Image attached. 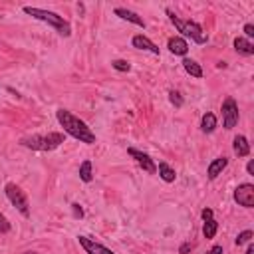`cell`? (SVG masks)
<instances>
[{
	"label": "cell",
	"mask_w": 254,
	"mask_h": 254,
	"mask_svg": "<svg viewBox=\"0 0 254 254\" xmlns=\"http://www.w3.org/2000/svg\"><path fill=\"white\" fill-rule=\"evenodd\" d=\"M226 165H228V159L222 155V157H216V159H212L210 161V165L206 167V177H208V181H214L224 169H226Z\"/></svg>",
	"instance_id": "8fae6325"
},
{
	"label": "cell",
	"mask_w": 254,
	"mask_h": 254,
	"mask_svg": "<svg viewBox=\"0 0 254 254\" xmlns=\"http://www.w3.org/2000/svg\"><path fill=\"white\" fill-rule=\"evenodd\" d=\"M24 254H38V252H34V250H28V252H24Z\"/></svg>",
	"instance_id": "1f68e13d"
},
{
	"label": "cell",
	"mask_w": 254,
	"mask_h": 254,
	"mask_svg": "<svg viewBox=\"0 0 254 254\" xmlns=\"http://www.w3.org/2000/svg\"><path fill=\"white\" fill-rule=\"evenodd\" d=\"M79 179L83 183H91L93 181V171H91V161L85 159L81 165H79Z\"/></svg>",
	"instance_id": "ffe728a7"
},
{
	"label": "cell",
	"mask_w": 254,
	"mask_h": 254,
	"mask_svg": "<svg viewBox=\"0 0 254 254\" xmlns=\"http://www.w3.org/2000/svg\"><path fill=\"white\" fill-rule=\"evenodd\" d=\"M200 214H202V220H204V218H212V208H202Z\"/></svg>",
	"instance_id": "4316f807"
},
{
	"label": "cell",
	"mask_w": 254,
	"mask_h": 254,
	"mask_svg": "<svg viewBox=\"0 0 254 254\" xmlns=\"http://www.w3.org/2000/svg\"><path fill=\"white\" fill-rule=\"evenodd\" d=\"M220 113H222V127L224 129H234L236 127V123H238V117H240V113H238V105H236V101L232 99V97H226L224 101H222V107H220Z\"/></svg>",
	"instance_id": "8992f818"
},
{
	"label": "cell",
	"mask_w": 254,
	"mask_h": 254,
	"mask_svg": "<svg viewBox=\"0 0 254 254\" xmlns=\"http://www.w3.org/2000/svg\"><path fill=\"white\" fill-rule=\"evenodd\" d=\"M65 141V133L60 131H50V133H36V135H26L20 139V145L32 151H54Z\"/></svg>",
	"instance_id": "7a4b0ae2"
},
{
	"label": "cell",
	"mask_w": 254,
	"mask_h": 254,
	"mask_svg": "<svg viewBox=\"0 0 254 254\" xmlns=\"http://www.w3.org/2000/svg\"><path fill=\"white\" fill-rule=\"evenodd\" d=\"M167 48H169V52L175 54V56H187V52H189V44H187V40L181 38V36H173V38H169Z\"/></svg>",
	"instance_id": "7c38bea8"
},
{
	"label": "cell",
	"mask_w": 254,
	"mask_h": 254,
	"mask_svg": "<svg viewBox=\"0 0 254 254\" xmlns=\"http://www.w3.org/2000/svg\"><path fill=\"white\" fill-rule=\"evenodd\" d=\"M157 171H159V177H161L165 183H173V181L177 179V173H175V169H173L171 165H167L165 161H161V163H159Z\"/></svg>",
	"instance_id": "e0dca14e"
},
{
	"label": "cell",
	"mask_w": 254,
	"mask_h": 254,
	"mask_svg": "<svg viewBox=\"0 0 254 254\" xmlns=\"http://www.w3.org/2000/svg\"><path fill=\"white\" fill-rule=\"evenodd\" d=\"M190 248H192V244H189V242H187V244H183V246L179 248V252H181V254H187Z\"/></svg>",
	"instance_id": "f1b7e54d"
},
{
	"label": "cell",
	"mask_w": 254,
	"mask_h": 254,
	"mask_svg": "<svg viewBox=\"0 0 254 254\" xmlns=\"http://www.w3.org/2000/svg\"><path fill=\"white\" fill-rule=\"evenodd\" d=\"M232 46H234V50H236L238 54H242V56H252V54H254V44H252L250 40L242 38V36L234 38Z\"/></svg>",
	"instance_id": "9a60e30c"
},
{
	"label": "cell",
	"mask_w": 254,
	"mask_h": 254,
	"mask_svg": "<svg viewBox=\"0 0 254 254\" xmlns=\"http://www.w3.org/2000/svg\"><path fill=\"white\" fill-rule=\"evenodd\" d=\"M71 210H73V216H75V218H81V216H83V208H81L77 202L71 204Z\"/></svg>",
	"instance_id": "d4e9b609"
},
{
	"label": "cell",
	"mask_w": 254,
	"mask_h": 254,
	"mask_svg": "<svg viewBox=\"0 0 254 254\" xmlns=\"http://www.w3.org/2000/svg\"><path fill=\"white\" fill-rule=\"evenodd\" d=\"M167 16H169V20H171V24L177 28V32H181V38L185 36V38H190L194 44H206L208 42V36H206V32H202V28H200V24H196V22H192V20H183V18H179L173 10H169L167 8Z\"/></svg>",
	"instance_id": "277c9868"
},
{
	"label": "cell",
	"mask_w": 254,
	"mask_h": 254,
	"mask_svg": "<svg viewBox=\"0 0 254 254\" xmlns=\"http://www.w3.org/2000/svg\"><path fill=\"white\" fill-rule=\"evenodd\" d=\"M111 67L117 69V71H129L131 69V64L127 60H113L111 62Z\"/></svg>",
	"instance_id": "7402d4cb"
},
{
	"label": "cell",
	"mask_w": 254,
	"mask_h": 254,
	"mask_svg": "<svg viewBox=\"0 0 254 254\" xmlns=\"http://www.w3.org/2000/svg\"><path fill=\"white\" fill-rule=\"evenodd\" d=\"M56 119H58V123L64 127V133L71 135V137L77 139L79 143H85V145H93V143H95L97 137H95V133L91 131V127H89L83 119H79L77 115H73L71 111L60 107V109L56 111Z\"/></svg>",
	"instance_id": "6da1fadb"
},
{
	"label": "cell",
	"mask_w": 254,
	"mask_h": 254,
	"mask_svg": "<svg viewBox=\"0 0 254 254\" xmlns=\"http://www.w3.org/2000/svg\"><path fill=\"white\" fill-rule=\"evenodd\" d=\"M10 228H12L10 220L0 212V234H8V232H10Z\"/></svg>",
	"instance_id": "cb8c5ba5"
},
{
	"label": "cell",
	"mask_w": 254,
	"mask_h": 254,
	"mask_svg": "<svg viewBox=\"0 0 254 254\" xmlns=\"http://www.w3.org/2000/svg\"><path fill=\"white\" fill-rule=\"evenodd\" d=\"M169 101H171L175 107H183V103H185L183 95H181L179 91H175V89H171V91H169Z\"/></svg>",
	"instance_id": "603a6c76"
},
{
	"label": "cell",
	"mask_w": 254,
	"mask_h": 254,
	"mask_svg": "<svg viewBox=\"0 0 254 254\" xmlns=\"http://www.w3.org/2000/svg\"><path fill=\"white\" fill-rule=\"evenodd\" d=\"M216 230H218V222L214 218H204V224H202V234L204 238H214L216 236Z\"/></svg>",
	"instance_id": "d6986e66"
},
{
	"label": "cell",
	"mask_w": 254,
	"mask_h": 254,
	"mask_svg": "<svg viewBox=\"0 0 254 254\" xmlns=\"http://www.w3.org/2000/svg\"><path fill=\"white\" fill-rule=\"evenodd\" d=\"M244 34H246V40L254 38V26L252 24H244Z\"/></svg>",
	"instance_id": "484cf974"
},
{
	"label": "cell",
	"mask_w": 254,
	"mask_h": 254,
	"mask_svg": "<svg viewBox=\"0 0 254 254\" xmlns=\"http://www.w3.org/2000/svg\"><path fill=\"white\" fill-rule=\"evenodd\" d=\"M232 151L238 157H248L250 155V143H248V139L244 135H236L234 141H232Z\"/></svg>",
	"instance_id": "5bb4252c"
},
{
	"label": "cell",
	"mask_w": 254,
	"mask_h": 254,
	"mask_svg": "<svg viewBox=\"0 0 254 254\" xmlns=\"http://www.w3.org/2000/svg\"><path fill=\"white\" fill-rule=\"evenodd\" d=\"M131 44H133V48H137V50H145V52H151V54H155V56L161 54L159 46H157L155 42H151V40H149L147 36H143V34L133 36V38H131Z\"/></svg>",
	"instance_id": "30bf717a"
},
{
	"label": "cell",
	"mask_w": 254,
	"mask_h": 254,
	"mask_svg": "<svg viewBox=\"0 0 254 254\" xmlns=\"http://www.w3.org/2000/svg\"><path fill=\"white\" fill-rule=\"evenodd\" d=\"M113 14H115V16H119L121 20H127V22H131V24L139 26V28H145V20H143L139 14H135V12L127 10V8H115V10H113Z\"/></svg>",
	"instance_id": "4fadbf2b"
},
{
	"label": "cell",
	"mask_w": 254,
	"mask_h": 254,
	"mask_svg": "<svg viewBox=\"0 0 254 254\" xmlns=\"http://www.w3.org/2000/svg\"><path fill=\"white\" fill-rule=\"evenodd\" d=\"M252 236H254V232L252 230H242L238 236H236V246H242V244H248L250 240H252Z\"/></svg>",
	"instance_id": "44dd1931"
},
{
	"label": "cell",
	"mask_w": 254,
	"mask_h": 254,
	"mask_svg": "<svg viewBox=\"0 0 254 254\" xmlns=\"http://www.w3.org/2000/svg\"><path fill=\"white\" fill-rule=\"evenodd\" d=\"M4 192H6V198L18 208V212L22 216H30V202H28V196L26 192L16 185V183H6L4 185Z\"/></svg>",
	"instance_id": "5b68a950"
},
{
	"label": "cell",
	"mask_w": 254,
	"mask_h": 254,
	"mask_svg": "<svg viewBox=\"0 0 254 254\" xmlns=\"http://www.w3.org/2000/svg\"><path fill=\"white\" fill-rule=\"evenodd\" d=\"M234 202H238L244 208H252L254 206V185L250 183H242L234 189Z\"/></svg>",
	"instance_id": "52a82bcc"
},
{
	"label": "cell",
	"mask_w": 254,
	"mask_h": 254,
	"mask_svg": "<svg viewBox=\"0 0 254 254\" xmlns=\"http://www.w3.org/2000/svg\"><path fill=\"white\" fill-rule=\"evenodd\" d=\"M216 125H218V121H216V115L214 113H210V111H206L202 117H200V131L202 133H212L214 129H216Z\"/></svg>",
	"instance_id": "2e32d148"
},
{
	"label": "cell",
	"mask_w": 254,
	"mask_h": 254,
	"mask_svg": "<svg viewBox=\"0 0 254 254\" xmlns=\"http://www.w3.org/2000/svg\"><path fill=\"white\" fill-rule=\"evenodd\" d=\"M77 240H79V246H81L87 254H115V252L109 250L107 246H103V244H99V242H95L93 238H87V236H83V234H79Z\"/></svg>",
	"instance_id": "9c48e42d"
},
{
	"label": "cell",
	"mask_w": 254,
	"mask_h": 254,
	"mask_svg": "<svg viewBox=\"0 0 254 254\" xmlns=\"http://www.w3.org/2000/svg\"><path fill=\"white\" fill-rule=\"evenodd\" d=\"M206 254H210V250H208V252H206Z\"/></svg>",
	"instance_id": "d6a6232c"
},
{
	"label": "cell",
	"mask_w": 254,
	"mask_h": 254,
	"mask_svg": "<svg viewBox=\"0 0 254 254\" xmlns=\"http://www.w3.org/2000/svg\"><path fill=\"white\" fill-rule=\"evenodd\" d=\"M183 67H185V71L189 73V75H192V77H202V67L194 62V60H183Z\"/></svg>",
	"instance_id": "ac0fdd59"
},
{
	"label": "cell",
	"mask_w": 254,
	"mask_h": 254,
	"mask_svg": "<svg viewBox=\"0 0 254 254\" xmlns=\"http://www.w3.org/2000/svg\"><path fill=\"white\" fill-rule=\"evenodd\" d=\"M22 10H24L28 16H32V18H36V20H40V22L52 26L60 36H64V38H69V36H71V26H69L67 20H64V16H60V14L52 12V10L36 8V6H24Z\"/></svg>",
	"instance_id": "3957f363"
},
{
	"label": "cell",
	"mask_w": 254,
	"mask_h": 254,
	"mask_svg": "<svg viewBox=\"0 0 254 254\" xmlns=\"http://www.w3.org/2000/svg\"><path fill=\"white\" fill-rule=\"evenodd\" d=\"M224 250H222V246L220 244H214L212 248H210V254H222Z\"/></svg>",
	"instance_id": "83f0119b"
},
{
	"label": "cell",
	"mask_w": 254,
	"mask_h": 254,
	"mask_svg": "<svg viewBox=\"0 0 254 254\" xmlns=\"http://www.w3.org/2000/svg\"><path fill=\"white\" fill-rule=\"evenodd\" d=\"M127 153H129L131 159H135V163H137L145 173H149V175H155V173H157V165H155V161L151 159V155H147V153H143V151H139V149H135V147H129Z\"/></svg>",
	"instance_id": "ba28073f"
},
{
	"label": "cell",
	"mask_w": 254,
	"mask_h": 254,
	"mask_svg": "<svg viewBox=\"0 0 254 254\" xmlns=\"http://www.w3.org/2000/svg\"><path fill=\"white\" fill-rule=\"evenodd\" d=\"M246 171H248V175H254V161H252V159L248 161V165H246Z\"/></svg>",
	"instance_id": "f546056e"
},
{
	"label": "cell",
	"mask_w": 254,
	"mask_h": 254,
	"mask_svg": "<svg viewBox=\"0 0 254 254\" xmlns=\"http://www.w3.org/2000/svg\"><path fill=\"white\" fill-rule=\"evenodd\" d=\"M244 254H254V244H252V242H248V248H246Z\"/></svg>",
	"instance_id": "4dcf8cb0"
}]
</instances>
